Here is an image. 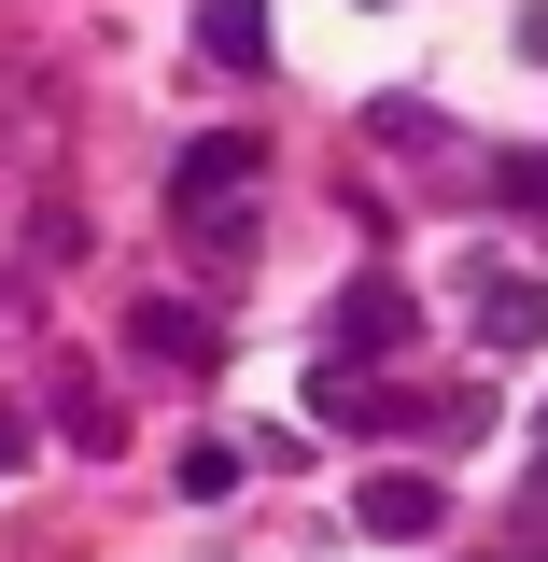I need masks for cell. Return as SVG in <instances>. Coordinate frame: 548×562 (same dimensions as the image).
<instances>
[{
  "instance_id": "obj_1",
  "label": "cell",
  "mask_w": 548,
  "mask_h": 562,
  "mask_svg": "<svg viewBox=\"0 0 548 562\" xmlns=\"http://www.w3.org/2000/svg\"><path fill=\"white\" fill-rule=\"evenodd\" d=\"M254 183H268V140H183L169 225H183L198 268H239V254H254Z\"/></svg>"
},
{
  "instance_id": "obj_2",
  "label": "cell",
  "mask_w": 548,
  "mask_h": 562,
  "mask_svg": "<svg viewBox=\"0 0 548 562\" xmlns=\"http://www.w3.org/2000/svg\"><path fill=\"white\" fill-rule=\"evenodd\" d=\"M422 338V295H409V281H394V268H366V281H338V351H351V366H394V351H409Z\"/></svg>"
},
{
  "instance_id": "obj_3",
  "label": "cell",
  "mask_w": 548,
  "mask_h": 562,
  "mask_svg": "<svg viewBox=\"0 0 548 562\" xmlns=\"http://www.w3.org/2000/svg\"><path fill=\"white\" fill-rule=\"evenodd\" d=\"M351 520H366L380 549H422V535L450 520V492L422 479V464H380V479H351Z\"/></svg>"
},
{
  "instance_id": "obj_4",
  "label": "cell",
  "mask_w": 548,
  "mask_h": 562,
  "mask_svg": "<svg viewBox=\"0 0 548 562\" xmlns=\"http://www.w3.org/2000/svg\"><path fill=\"white\" fill-rule=\"evenodd\" d=\"M127 351H155V366H211V310H183V295H127Z\"/></svg>"
},
{
  "instance_id": "obj_5",
  "label": "cell",
  "mask_w": 548,
  "mask_h": 562,
  "mask_svg": "<svg viewBox=\"0 0 548 562\" xmlns=\"http://www.w3.org/2000/svg\"><path fill=\"white\" fill-rule=\"evenodd\" d=\"M479 338L492 351H535L548 338V281L535 268H479Z\"/></svg>"
},
{
  "instance_id": "obj_6",
  "label": "cell",
  "mask_w": 548,
  "mask_h": 562,
  "mask_svg": "<svg viewBox=\"0 0 548 562\" xmlns=\"http://www.w3.org/2000/svg\"><path fill=\"white\" fill-rule=\"evenodd\" d=\"M198 57L211 70H268V0H198Z\"/></svg>"
},
{
  "instance_id": "obj_7",
  "label": "cell",
  "mask_w": 548,
  "mask_h": 562,
  "mask_svg": "<svg viewBox=\"0 0 548 562\" xmlns=\"http://www.w3.org/2000/svg\"><path fill=\"white\" fill-rule=\"evenodd\" d=\"M366 140H409L422 155V140H450V113H436V99H366Z\"/></svg>"
},
{
  "instance_id": "obj_8",
  "label": "cell",
  "mask_w": 548,
  "mask_h": 562,
  "mask_svg": "<svg viewBox=\"0 0 548 562\" xmlns=\"http://www.w3.org/2000/svg\"><path fill=\"white\" fill-rule=\"evenodd\" d=\"M183 492H198V506H225V492H239V450H225V436H198V450H183Z\"/></svg>"
},
{
  "instance_id": "obj_9",
  "label": "cell",
  "mask_w": 548,
  "mask_h": 562,
  "mask_svg": "<svg viewBox=\"0 0 548 562\" xmlns=\"http://www.w3.org/2000/svg\"><path fill=\"white\" fill-rule=\"evenodd\" d=\"M57 408H70V450H127V422H113V408H99V394H85V380H70V394H57Z\"/></svg>"
},
{
  "instance_id": "obj_10",
  "label": "cell",
  "mask_w": 548,
  "mask_h": 562,
  "mask_svg": "<svg viewBox=\"0 0 548 562\" xmlns=\"http://www.w3.org/2000/svg\"><path fill=\"white\" fill-rule=\"evenodd\" d=\"M492 198H506V211H535V225H548V155H506V183H492Z\"/></svg>"
},
{
  "instance_id": "obj_11",
  "label": "cell",
  "mask_w": 548,
  "mask_h": 562,
  "mask_svg": "<svg viewBox=\"0 0 548 562\" xmlns=\"http://www.w3.org/2000/svg\"><path fill=\"white\" fill-rule=\"evenodd\" d=\"M14 464H29V422H14V408H0V479H14Z\"/></svg>"
},
{
  "instance_id": "obj_12",
  "label": "cell",
  "mask_w": 548,
  "mask_h": 562,
  "mask_svg": "<svg viewBox=\"0 0 548 562\" xmlns=\"http://www.w3.org/2000/svg\"><path fill=\"white\" fill-rule=\"evenodd\" d=\"M535 450H548V408H535Z\"/></svg>"
}]
</instances>
